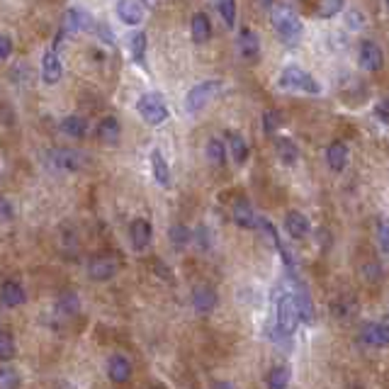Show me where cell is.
Returning a JSON list of instances; mask_svg holds the SVG:
<instances>
[{
  "label": "cell",
  "instance_id": "obj_1",
  "mask_svg": "<svg viewBox=\"0 0 389 389\" xmlns=\"http://www.w3.org/2000/svg\"><path fill=\"white\" fill-rule=\"evenodd\" d=\"M272 27H275L277 37H280L285 44H297L299 37H302V32H304L302 20L285 6L272 10Z\"/></svg>",
  "mask_w": 389,
  "mask_h": 389
},
{
  "label": "cell",
  "instance_id": "obj_2",
  "mask_svg": "<svg viewBox=\"0 0 389 389\" xmlns=\"http://www.w3.org/2000/svg\"><path fill=\"white\" fill-rule=\"evenodd\" d=\"M280 88H287V90H302L309 92V95H319L321 92V86L317 83V78L309 76L304 68L299 66H287L285 71L280 73Z\"/></svg>",
  "mask_w": 389,
  "mask_h": 389
},
{
  "label": "cell",
  "instance_id": "obj_3",
  "mask_svg": "<svg viewBox=\"0 0 389 389\" xmlns=\"http://www.w3.org/2000/svg\"><path fill=\"white\" fill-rule=\"evenodd\" d=\"M137 110L139 114L143 117V122L151 124V127H159V124H163L166 119H168V105L163 103V97L159 95V92H146V95L139 97L137 103Z\"/></svg>",
  "mask_w": 389,
  "mask_h": 389
},
{
  "label": "cell",
  "instance_id": "obj_4",
  "mask_svg": "<svg viewBox=\"0 0 389 389\" xmlns=\"http://www.w3.org/2000/svg\"><path fill=\"white\" fill-rule=\"evenodd\" d=\"M221 90V81H202L194 88H190L185 95V110L190 114H197L200 110H205L210 105V100H215V95Z\"/></svg>",
  "mask_w": 389,
  "mask_h": 389
},
{
  "label": "cell",
  "instance_id": "obj_5",
  "mask_svg": "<svg viewBox=\"0 0 389 389\" xmlns=\"http://www.w3.org/2000/svg\"><path fill=\"white\" fill-rule=\"evenodd\" d=\"M299 309H297V299L295 295H282L280 302H277V328L285 336H292L299 326Z\"/></svg>",
  "mask_w": 389,
  "mask_h": 389
},
{
  "label": "cell",
  "instance_id": "obj_6",
  "mask_svg": "<svg viewBox=\"0 0 389 389\" xmlns=\"http://www.w3.org/2000/svg\"><path fill=\"white\" fill-rule=\"evenodd\" d=\"M92 17L88 15L86 10H66L63 12V17H61V34L66 37V34H76V32H90L92 30Z\"/></svg>",
  "mask_w": 389,
  "mask_h": 389
},
{
  "label": "cell",
  "instance_id": "obj_7",
  "mask_svg": "<svg viewBox=\"0 0 389 389\" xmlns=\"http://www.w3.org/2000/svg\"><path fill=\"white\" fill-rule=\"evenodd\" d=\"M88 275L95 282H108L117 275V261L110 256H92L88 261Z\"/></svg>",
  "mask_w": 389,
  "mask_h": 389
},
{
  "label": "cell",
  "instance_id": "obj_8",
  "mask_svg": "<svg viewBox=\"0 0 389 389\" xmlns=\"http://www.w3.org/2000/svg\"><path fill=\"white\" fill-rule=\"evenodd\" d=\"M358 59H360V66L370 73H377L384 63V54H382V49H379V44H375V41H370V39L360 41Z\"/></svg>",
  "mask_w": 389,
  "mask_h": 389
},
{
  "label": "cell",
  "instance_id": "obj_9",
  "mask_svg": "<svg viewBox=\"0 0 389 389\" xmlns=\"http://www.w3.org/2000/svg\"><path fill=\"white\" fill-rule=\"evenodd\" d=\"M217 302H219V297H217V290L210 285H197L192 290V307L197 314H212L217 307Z\"/></svg>",
  "mask_w": 389,
  "mask_h": 389
},
{
  "label": "cell",
  "instance_id": "obj_10",
  "mask_svg": "<svg viewBox=\"0 0 389 389\" xmlns=\"http://www.w3.org/2000/svg\"><path fill=\"white\" fill-rule=\"evenodd\" d=\"M236 49H239L241 59L246 61H256L261 57V41H258V34L253 30H243L239 32V39H236Z\"/></svg>",
  "mask_w": 389,
  "mask_h": 389
},
{
  "label": "cell",
  "instance_id": "obj_11",
  "mask_svg": "<svg viewBox=\"0 0 389 389\" xmlns=\"http://www.w3.org/2000/svg\"><path fill=\"white\" fill-rule=\"evenodd\" d=\"M63 76V66L61 59H59L57 52H46L41 57V78H44L46 86H57Z\"/></svg>",
  "mask_w": 389,
  "mask_h": 389
},
{
  "label": "cell",
  "instance_id": "obj_12",
  "mask_svg": "<svg viewBox=\"0 0 389 389\" xmlns=\"http://www.w3.org/2000/svg\"><path fill=\"white\" fill-rule=\"evenodd\" d=\"M151 236H154V231H151V224L146 219H134L132 224H129V239H132L134 251H143V248H149Z\"/></svg>",
  "mask_w": 389,
  "mask_h": 389
},
{
  "label": "cell",
  "instance_id": "obj_13",
  "mask_svg": "<svg viewBox=\"0 0 389 389\" xmlns=\"http://www.w3.org/2000/svg\"><path fill=\"white\" fill-rule=\"evenodd\" d=\"M360 338H363L368 346H372V348H384L389 341L387 323H377V321L365 323V326L360 328Z\"/></svg>",
  "mask_w": 389,
  "mask_h": 389
},
{
  "label": "cell",
  "instance_id": "obj_14",
  "mask_svg": "<svg viewBox=\"0 0 389 389\" xmlns=\"http://www.w3.org/2000/svg\"><path fill=\"white\" fill-rule=\"evenodd\" d=\"M49 159L59 170H78L83 166V156L76 149H54Z\"/></svg>",
  "mask_w": 389,
  "mask_h": 389
},
{
  "label": "cell",
  "instance_id": "obj_15",
  "mask_svg": "<svg viewBox=\"0 0 389 389\" xmlns=\"http://www.w3.org/2000/svg\"><path fill=\"white\" fill-rule=\"evenodd\" d=\"M108 377L112 379L114 384H124L132 377V363H129L124 355L114 353L112 358L108 360Z\"/></svg>",
  "mask_w": 389,
  "mask_h": 389
},
{
  "label": "cell",
  "instance_id": "obj_16",
  "mask_svg": "<svg viewBox=\"0 0 389 389\" xmlns=\"http://www.w3.org/2000/svg\"><path fill=\"white\" fill-rule=\"evenodd\" d=\"M117 15L124 25H139L143 20L141 0H117Z\"/></svg>",
  "mask_w": 389,
  "mask_h": 389
},
{
  "label": "cell",
  "instance_id": "obj_17",
  "mask_svg": "<svg viewBox=\"0 0 389 389\" xmlns=\"http://www.w3.org/2000/svg\"><path fill=\"white\" fill-rule=\"evenodd\" d=\"M0 302H3V307H20L22 302H25V290H22V285H17L15 280H6L3 285H0Z\"/></svg>",
  "mask_w": 389,
  "mask_h": 389
},
{
  "label": "cell",
  "instance_id": "obj_18",
  "mask_svg": "<svg viewBox=\"0 0 389 389\" xmlns=\"http://www.w3.org/2000/svg\"><path fill=\"white\" fill-rule=\"evenodd\" d=\"M326 163L331 170L341 173V170L348 166V146H346L343 141H333L326 149Z\"/></svg>",
  "mask_w": 389,
  "mask_h": 389
},
{
  "label": "cell",
  "instance_id": "obj_19",
  "mask_svg": "<svg viewBox=\"0 0 389 389\" xmlns=\"http://www.w3.org/2000/svg\"><path fill=\"white\" fill-rule=\"evenodd\" d=\"M119 137H122V127H119V122L114 117H105L103 122L97 124V139L108 143V146H117Z\"/></svg>",
  "mask_w": 389,
  "mask_h": 389
},
{
  "label": "cell",
  "instance_id": "obj_20",
  "mask_svg": "<svg viewBox=\"0 0 389 389\" xmlns=\"http://www.w3.org/2000/svg\"><path fill=\"white\" fill-rule=\"evenodd\" d=\"M190 32H192V41L194 44H207L212 37V25L210 17L205 12H194L192 15V25H190Z\"/></svg>",
  "mask_w": 389,
  "mask_h": 389
},
{
  "label": "cell",
  "instance_id": "obj_21",
  "mask_svg": "<svg viewBox=\"0 0 389 389\" xmlns=\"http://www.w3.org/2000/svg\"><path fill=\"white\" fill-rule=\"evenodd\" d=\"M275 151H277V159H280L285 166H295L299 161L297 143L287 137H275Z\"/></svg>",
  "mask_w": 389,
  "mask_h": 389
},
{
  "label": "cell",
  "instance_id": "obj_22",
  "mask_svg": "<svg viewBox=\"0 0 389 389\" xmlns=\"http://www.w3.org/2000/svg\"><path fill=\"white\" fill-rule=\"evenodd\" d=\"M285 229L292 239H304L309 234V229H312V224H309V219L302 212H290L285 219Z\"/></svg>",
  "mask_w": 389,
  "mask_h": 389
},
{
  "label": "cell",
  "instance_id": "obj_23",
  "mask_svg": "<svg viewBox=\"0 0 389 389\" xmlns=\"http://www.w3.org/2000/svg\"><path fill=\"white\" fill-rule=\"evenodd\" d=\"M231 217H234V221L241 226V229H256V219H258V217L253 215L251 205H248L246 200H236L234 202Z\"/></svg>",
  "mask_w": 389,
  "mask_h": 389
},
{
  "label": "cell",
  "instance_id": "obj_24",
  "mask_svg": "<svg viewBox=\"0 0 389 389\" xmlns=\"http://www.w3.org/2000/svg\"><path fill=\"white\" fill-rule=\"evenodd\" d=\"M151 173H154V180L161 185V188H168L170 185V168L159 149L151 151Z\"/></svg>",
  "mask_w": 389,
  "mask_h": 389
},
{
  "label": "cell",
  "instance_id": "obj_25",
  "mask_svg": "<svg viewBox=\"0 0 389 389\" xmlns=\"http://www.w3.org/2000/svg\"><path fill=\"white\" fill-rule=\"evenodd\" d=\"M57 312L59 317H76L81 312V299L73 295V292H63L57 302Z\"/></svg>",
  "mask_w": 389,
  "mask_h": 389
},
{
  "label": "cell",
  "instance_id": "obj_26",
  "mask_svg": "<svg viewBox=\"0 0 389 389\" xmlns=\"http://www.w3.org/2000/svg\"><path fill=\"white\" fill-rule=\"evenodd\" d=\"M61 132L68 134V137H76V139L86 137V132H88V119H86V117H78V114H71V117H66V119L61 122Z\"/></svg>",
  "mask_w": 389,
  "mask_h": 389
},
{
  "label": "cell",
  "instance_id": "obj_27",
  "mask_svg": "<svg viewBox=\"0 0 389 389\" xmlns=\"http://www.w3.org/2000/svg\"><path fill=\"white\" fill-rule=\"evenodd\" d=\"M168 239H170V246L180 248V251H183V248L188 246L190 241H192V231H190L185 224H173L168 229Z\"/></svg>",
  "mask_w": 389,
  "mask_h": 389
},
{
  "label": "cell",
  "instance_id": "obj_28",
  "mask_svg": "<svg viewBox=\"0 0 389 389\" xmlns=\"http://www.w3.org/2000/svg\"><path fill=\"white\" fill-rule=\"evenodd\" d=\"M229 149H231V156H234L236 163H246L248 146H246V139L241 137V134H229Z\"/></svg>",
  "mask_w": 389,
  "mask_h": 389
},
{
  "label": "cell",
  "instance_id": "obj_29",
  "mask_svg": "<svg viewBox=\"0 0 389 389\" xmlns=\"http://www.w3.org/2000/svg\"><path fill=\"white\" fill-rule=\"evenodd\" d=\"M207 159H210L212 166H219V168L226 163V146L219 139H210L207 141Z\"/></svg>",
  "mask_w": 389,
  "mask_h": 389
},
{
  "label": "cell",
  "instance_id": "obj_30",
  "mask_svg": "<svg viewBox=\"0 0 389 389\" xmlns=\"http://www.w3.org/2000/svg\"><path fill=\"white\" fill-rule=\"evenodd\" d=\"M341 10H343V0H319L317 3V15L321 20H331Z\"/></svg>",
  "mask_w": 389,
  "mask_h": 389
},
{
  "label": "cell",
  "instance_id": "obj_31",
  "mask_svg": "<svg viewBox=\"0 0 389 389\" xmlns=\"http://www.w3.org/2000/svg\"><path fill=\"white\" fill-rule=\"evenodd\" d=\"M295 299H297V309H299V319H304L307 323L314 321V317H317V312H314V304L312 299H309L307 290H302L299 295H295Z\"/></svg>",
  "mask_w": 389,
  "mask_h": 389
},
{
  "label": "cell",
  "instance_id": "obj_32",
  "mask_svg": "<svg viewBox=\"0 0 389 389\" xmlns=\"http://www.w3.org/2000/svg\"><path fill=\"white\" fill-rule=\"evenodd\" d=\"M132 57L137 63H146V34L143 32H137L132 34Z\"/></svg>",
  "mask_w": 389,
  "mask_h": 389
},
{
  "label": "cell",
  "instance_id": "obj_33",
  "mask_svg": "<svg viewBox=\"0 0 389 389\" xmlns=\"http://www.w3.org/2000/svg\"><path fill=\"white\" fill-rule=\"evenodd\" d=\"M287 382H290V370H287L285 365H277V368H272L270 375H268V387L270 389L287 387Z\"/></svg>",
  "mask_w": 389,
  "mask_h": 389
},
{
  "label": "cell",
  "instance_id": "obj_34",
  "mask_svg": "<svg viewBox=\"0 0 389 389\" xmlns=\"http://www.w3.org/2000/svg\"><path fill=\"white\" fill-rule=\"evenodd\" d=\"M217 10H219L226 27L231 30V27L236 25V0H217Z\"/></svg>",
  "mask_w": 389,
  "mask_h": 389
},
{
  "label": "cell",
  "instance_id": "obj_35",
  "mask_svg": "<svg viewBox=\"0 0 389 389\" xmlns=\"http://www.w3.org/2000/svg\"><path fill=\"white\" fill-rule=\"evenodd\" d=\"M331 312L336 314L338 319H346V317H350V314L355 312V302H353V299H348V297H338L336 302H331Z\"/></svg>",
  "mask_w": 389,
  "mask_h": 389
},
{
  "label": "cell",
  "instance_id": "obj_36",
  "mask_svg": "<svg viewBox=\"0 0 389 389\" xmlns=\"http://www.w3.org/2000/svg\"><path fill=\"white\" fill-rule=\"evenodd\" d=\"M15 341H12L10 333L0 331V360H12L15 358Z\"/></svg>",
  "mask_w": 389,
  "mask_h": 389
},
{
  "label": "cell",
  "instance_id": "obj_37",
  "mask_svg": "<svg viewBox=\"0 0 389 389\" xmlns=\"http://www.w3.org/2000/svg\"><path fill=\"white\" fill-rule=\"evenodd\" d=\"M280 124H282V114L277 112V110H268V112L263 114V132H266L268 137H272Z\"/></svg>",
  "mask_w": 389,
  "mask_h": 389
},
{
  "label": "cell",
  "instance_id": "obj_38",
  "mask_svg": "<svg viewBox=\"0 0 389 389\" xmlns=\"http://www.w3.org/2000/svg\"><path fill=\"white\" fill-rule=\"evenodd\" d=\"M20 384V375L12 368H0V387H17Z\"/></svg>",
  "mask_w": 389,
  "mask_h": 389
},
{
  "label": "cell",
  "instance_id": "obj_39",
  "mask_svg": "<svg viewBox=\"0 0 389 389\" xmlns=\"http://www.w3.org/2000/svg\"><path fill=\"white\" fill-rule=\"evenodd\" d=\"M12 219H15V207H12V202L8 200V197L0 194V221L8 224V221H12Z\"/></svg>",
  "mask_w": 389,
  "mask_h": 389
},
{
  "label": "cell",
  "instance_id": "obj_40",
  "mask_svg": "<svg viewBox=\"0 0 389 389\" xmlns=\"http://www.w3.org/2000/svg\"><path fill=\"white\" fill-rule=\"evenodd\" d=\"M10 54H12V41H10V37L0 34V61L10 59Z\"/></svg>",
  "mask_w": 389,
  "mask_h": 389
},
{
  "label": "cell",
  "instance_id": "obj_41",
  "mask_svg": "<svg viewBox=\"0 0 389 389\" xmlns=\"http://www.w3.org/2000/svg\"><path fill=\"white\" fill-rule=\"evenodd\" d=\"M194 239H197V243H202V248H210L212 246V239H210V229L207 226H200V229L194 231Z\"/></svg>",
  "mask_w": 389,
  "mask_h": 389
},
{
  "label": "cell",
  "instance_id": "obj_42",
  "mask_svg": "<svg viewBox=\"0 0 389 389\" xmlns=\"http://www.w3.org/2000/svg\"><path fill=\"white\" fill-rule=\"evenodd\" d=\"M372 112L377 114V119H379V122H382V124H387V122H389V110H387V100H379V103H377V105H375V108H372Z\"/></svg>",
  "mask_w": 389,
  "mask_h": 389
},
{
  "label": "cell",
  "instance_id": "obj_43",
  "mask_svg": "<svg viewBox=\"0 0 389 389\" xmlns=\"http://www.w3.org/2000/svg\"><path fill=\"white\" fill-rule=\"evenodd\" d=\"M346 25H348V30H360V27H363V15H360L358 10L348 12V15H346Z\"/></svg>",
  "mask_w": 389,
  "mask_h": 389
},
{
  "label": "cell",
  "instance_id": "obj_44",
  "mask_svg": "<svg viewBox=\"0 0 389 389\" xmlns=\"http://www.w3.org/2000/svg\"><path fill=\"white\" fill-rule=\"evenodd\" d=\"M379 243H382V251L387 253V221H379Z\"/></svg>",
  "mask_w": 389,
  "mask_h": 389
},
{
  "label": "cell",
  "instance_id": "obj_45",
  "mask_svg": "<svg viewBox=\"0 0 389 389\" xmlns=\"http://www.w3.org/2000/svg\"><path fill=\"white\" fill-rule=\"evenodd\" d=\"M256 3L261 8H272V6H275V0H256Z\"/></svg>",
  "mask_w": 389,
  "mask_h": 389
},
{
  "label": "cell",
  "instance_id": "obj_46",
  "mask_svg": "<svg viewBox=\"0 0 389 389\" xmlns=\"http://www.w3.org/2000/svg\"><path fill=\"white\" fill-rule=\"evenodd\" d=\"M215 387H234L231 382H215Z\"/></svg>",
  "mask_w": 389,
  "mask_h": 389
}]
</instances>
